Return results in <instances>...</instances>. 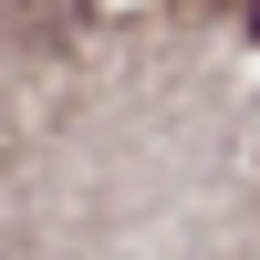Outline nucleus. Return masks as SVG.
Returning a JSON list of instances; mask_svg holds the SVG:
<instances>
[{
	"label": "nucleus",
	"instance_id": "obj_1",
	"mask_svg": "<svg viewBox=\"0 0 260 260\" xmlns=\"http://www.w3.org/2000/svg\"><path fill=\"white\" fill-rule=\"evenodd\" d=\"M250 31H260V0H250Z\"/></svg>",
	"mask_w": 260,
	"mask_h": 260
}]
</instances>
